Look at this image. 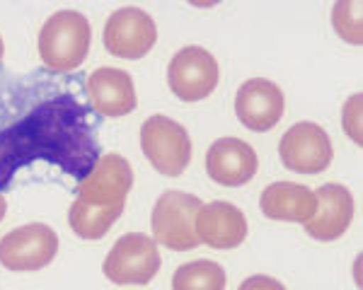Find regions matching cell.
Segmentation results:
<instances>
[{
  "instance_id": "cell-1",
  "label": "cell",
  "mask_w": 363,
  "mask_h": 290,
  "mask_svg": "<svg viewBox=\"0 0 363 290\" xmlns=\"http://www.w3.org/2000/svg\"><path fill=\"white\" fill-rule=\"evenodd\" d=\"M44 160L80 182L99 160L92 109L56 73L0 78V194Z\"/></svg>"
},
{
  "instance_id": "cell-2",
  "label": "cell",
  "mask_w": 363,
  "mask_h": 290,
  "mask_svg": "<svg viewBox=\"0 0 363 290\" xmlns=\"http://www.w3.org/2000/svg\"><path fill=\"white\" fill-rule=\"evenodd\" d=\"M92 29L83 13L58 10L44 22L37 39L39 58L49 73H73L90 51Z\"/></svg>"
},
{
  "instance_id": "cell-3",
  "label": "cell",
  "mask_w": 363,
  "mask_h": 290,
  "mask_svg": "<svg viewBox=\"0 0 363 290\" xmlns=\"http://www.w3.org/2000/svg\"><path fill=\"white\" fill-rule=\"evenodd\" d=\"M140 148L162 177H179L191 162V141L182 124L162 114L145 119L140 126Z\"/></svg>"
},
{
  "instance_id": "cell-4",
  "label": "cell",
  "mask_w": 363,
  "mask_h": 290,
  "mask_svg": "<svg viewBox=\"0 0 363 290\" xmlns=\"http://www.w3.org/2000/svg\"><path fill=\"white\" fill-rule=\"evenodd\" d=\"M203 203L199 196L186 191H165L155 201L150 225H153V240L174 252H189L201 242L196 237L194 220Z\"/></svg>"
},
{
  "instance_id": "cell-5",
  "label": "cell",
  "mask_w": 363,
  "mask_h": 290,
  "mask_svg": "<svg viewBox=\"0 0 363 290\" xmlns=\"http://www.w3.org/2000/svg\"><path fill=\"white\" fill-rule=\"evenodd\" d=\"M160 252L153 237L128 232L119 237L104 259V276L116 286H145L160 271Z\"/></svg>"
},
{
  "instance_id": "cell-6",
  "label": "cell",
  "mask_w": 363,
  "mask_h": 290,
  "mask_svg": "<svg viewBox=\"0 0 363 290\" xmlns=\"http://www.w3.org/2000/svg\"><path fill=\"white\" fill-rule=\"evenodd\" d=\"M220 68L211 51L201 46H184L167 66V87L182 102H201L218 87Z\"/></svg>"
},
{
  "instance_id": "cell-7",
  "label": "cell",
  "mask_w": 363,
  "mask_h": 290,
  "mask_svg": "<svg viewBox=\"0 0 363 290\" xmlns=\"http://www.w3.org/2000/svg\"><path fill=\"white\" fill-rule=\"evenodd\" d=\"M58 254V235L44 223L10 230L0 240V264L8 271L27 274L49 266Z\"/></svg>"
},
{
  "instance_id": "cell-8",
  "label": "cell",
  "mask_w": 363,
  "mask_h": 290,
  "mask_svg": "<svg viewBox=\"0 0 363 290\" xmlns=\"http://www.w3.org/2000/svg\"><path fill=\"white\" fill-rule=\"evenodd\" d=\"M279 155L286 170L298 174H320L332 165L335 148L330 133L313 121H301L281 136Z\"/></svg>"
},
{
  "instance_id": "cell-9",
  "label": "cell",
  "mask_w": 363,
  "mask_h": 290,
  "mask_svg": "<svg viewBox=\"0 0 363 290\" xmlns=\"http://www.w3.org/2000/svg\"><path fill=\"white\" fill-rule=\"evenodd\" d=\"M157 42L155 20L140 8H121L104 25V49L116 58L138 61Z\"/></svg>"
},
{
  "instance_id": "cell-10",
  "label": "cell",
  "mask_w": 363,
  "mask_h": 290,
  "mask_svg": "<svg viewBox=\"0 0 363 290\" xmlns=\"http://www.w3.org/2000/svg\"><path fill=\"white\" fill-rule=\"evenodd\" d=\"M133 187V170L126 158L116 153L99 155L87 177L78 182V199L92 206H116L126 203Z\"/></svg>"
},
{
  "instance_id": "cell-11",
  "label": "cell",
  "mask_w": 363,
  "mask_h": 290,
  "mask_svg": "<svg viewBox=\"0 0 363 290\" xmlns=\"http://www.w3.org/2000/svg\"><path fill=\"white\" fill-rule=\"evenodd\" d=\"M286 109L284 92L277 83L267 78H252L235 95V114L240 124L250 131H272L281 121Z\"/></svg>"
},
{
  "instance_id": "cell-12",
  "label": "cell",
  "mask_w": 363,
  "mask_h": 290,
  "mask_svg": "<svg viewBox=\"0 0 363 290\" xmlns=\"http://www.w3.org/2000/svg\"><path fill=\"white\" fill-rule=\"evenodd\" d=\"M87 100L92 104V112L104 119H119L136 109L138 97L133 78L121 68H97L85 80Z\"/></svg>"
},
{
  "instance_id": "cell-13",
  "label": "cell",
  "mask_w": 363,
  "mask_h": 290,
  "mask_svg": "<svg viewBox=\"0 0 363 290\" xmlns=\"http://www.w3.org/2000/svg\"><path fill=\"white\" fill-rule=\"evenodd\" d=\"M259 170V158L240 138H218L206 153V172L220 187H242Z\"/></svg>"
},
{
  "instance_id": "cell-14",
  "label": "cell",
  "mask_w": 363,
  "mask_h": 290,
  "mask_svg": "<svg viewBox=\"0 0 363 290\" xmlns=\"http://www.w3.org/2000/svg\"><path fill=\"white\" fill-rule=\"evenodd\" d=\"M318 211L315 216L303 223V228L310 237L320 242H335L349 230L354 220V196L342 184H322L315 191Z\"/></svg>"
},
{
  "instance_id": "cell-15",
  "label": "cell",
  "mask_w": 363,
  "mask_h": 290,
  "mask_svg": "<svg viewBox=\"0 0 363 290\" xmlns=\"http://www.w3.org/2000/svg\"><path fill=\"white\" fill-rule=\"evenodd\" d=\"M199 242L213 249H235L247 237V218L228 201L203 203L194 220Z\"/></svg>"
},
{
  "instance_id": "cell-16",
  "label": "cell",
  "mask_w": 363,
  "mask_h": 290,
  "mask_svg": "<svg viewBox=\"0 0 363 290\" xmlns=\"http://www.w3.org/2000/svg\"><path fill=\"white\" fill-rule=\"evenodd\" d=\"M259 208L272 220L308 223L315 216V211H318V199H315V191H310L303 184L277 182V184H269L262 191Z\"/></svg>"
},
{
  "instance_id": "cell-17",
  "label": "cell",
  "mask_w": 363,
  "mask_h": 290,
  "mask_svg": "<svg viewBox=\"0 0 363 290\" xmlns=\"http://www.w3.org/2000/svg\"><path fill=\"white\" fill-rule=\"evenodd\" d=\"M124 213V203H116V206H92L80 199L70 203L68 211V223L73 232L83 240H102L109 232V228L121 218Z\"/></svg>"
},
{
  "instance_id": "cell-18",
  "label": "cell",
  "mask_w": 363,
  "mask_h": 290,
  "mask_svg": "<svg viewBox=\"0 0 363 290\" xmlns=\"http://www.w3.org/2000/svg\"><path fill=\"white\" fill-rule=\"evenodd\" d=\"M172 290H225V271L208 259L189 261L174 271Z\"/></svg>"
},
{
  "instance_id": "cell-19",
  "label": "cell",
  "mask_w": 363,
  "mask_h": 290,
  "mask_svg": "<svg viewBox=\"0 0 363 290\" xmlns=\"http://www.w3.org/2000/svg\"><path fill=\"white\" fill-rule=\"evenodd\" d=\"M332 25H335L337 34L344 39V42L359 46L363 42L359 0H339L335 5V10H332Z\"/></svg>"
},
{
  "instance_id": "cell-20",
  "label": "cell",
  "mask_w": 363,
  "mask_h": 290,
  "mask_svg": "<svg viewBox=\"0 0 363 290\" xmlns=\"http://www.w3.org/2000/svg\"><path fill=\"white\" fill-rule=\"evenodd\" d=\"M342 129L347 136H351V141L361 145V95L349 97L347 104L342 109Z\"/></svg>"
},
{
  "instance_id": "cell-21",
  "label": "cell",
  "mask_w": 363,
  "mask_h": 290,
  "mask_svg": "<svg viewBox=\"0 0 363 290\" xmlns=\"http://www.w3.org/2000/svg\"><path fill=\"white\" fill-rule=\"evenodd\" d=\"M238 290H286L284 283H279L277 278L272 276H250L242 281V286H240Z\"/></svg>"
},
{
  "instance_id": "cell-22",
  "label": "cell",
  "mask_w": 363,
  "mask_h": 290,
  "mask_svg": "<svg viewBox=\"0 0 363 290\" xmlns=\"http://www.w3.org/2000/svg\"><path fill=\"white\" fill-rule=\"evenodd\" d=\"M5 211H8V201H5V196L0 194V223H3V218H5Z\"/></svg>"
},
{
  "instance_id": "cell-23",
  "label": "cell",
  "mask_w": 363,
  "mask_h": 290,
  "mask_svg": "<svg viewBox=\"0 0 363 290\" xmlns=\"http://www.w3.org/2000/svg\"><path fill=\"white\" fill-rule=\"evenodd\" d=\"M3 54H5V44H3V37H0V66H3Z\"/></svg>"
}]
</instances>
